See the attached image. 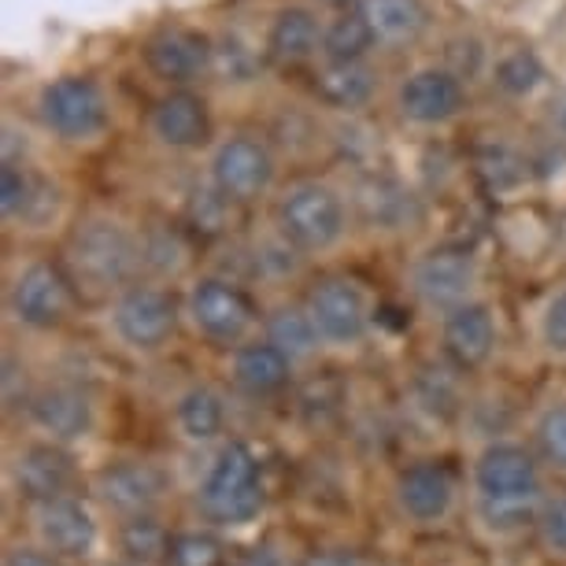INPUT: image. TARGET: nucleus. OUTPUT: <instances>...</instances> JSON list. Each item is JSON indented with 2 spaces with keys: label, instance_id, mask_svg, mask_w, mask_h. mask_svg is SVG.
<instances>
[{
  "label": "nucleus",
  "instance_id": "nucleus-29",
  "mask_svg": "<svg viewBox=\"0 0 566 566\" xmlns=\"http://www.w3.org/2000/svg\"><path fill=\"white\" fill-rule=\"evenodd\" d=\"M318 23L307 8H285L277 12L271 34H266V56L274 63H304L318 49Z\"/></svg>",
  "mask_w": 566,
  "mask_h": 566
},
{
  "label": "nucleus",
  "instance_id": "nucleus-34",
  "mask_svg": "<svg viewBox=\"0 0 566 566\" xmlns=\"http://www.w3.org/2000/svg\"><path fill=\"white\" fill-rule=\"evenodd\" d=\"M370 41H374V34H370L367 19L359 12H352V15H340L323 34V52L329 60H359Z\"/></svg>",
  "mask_w": 566,
  "mask_h": 566
},
{
  "label": "nucleus",
  "instance_id": "nucleus-27",
  "mask_svg": "<svg viewBox=\"0 0 566 566\" xmlns=\"http://www.w3.org/2000/svg\"><path fill=\"white\" fill-rule=\"evenodd\" d=\"M315 93L334 108H363L374 97V71L363 60H329L315 74Z\"/></svg>",
  "mask_w": 566,
  "mask_h": 566
},
{
  "label": "nucleus",
  "instance_id": "nucleus-1",
  "mask_svg": "<svg viewBox=\"0 0 566 566\" xmlns=\"http://www.w3.org/2000/svg\"><path fill=\"white\" fill-rule=\"evenodd\" d=\"M544 493V467L530 444L489 441L470 463V500L493 533L533 526V511Z\"/></svg>",
  "mask_w": 566,
  "mask_h": 566
},
{
  "label": "nucleus",
  "instance_id": "nucleus-28",
  "mask_svg": "<svg viewBox=\"0 0 566 566\" xmlns=\"http://www.w3.org/2000/svg\"><path fill=\"white\" fill-rule=\"evenodd\" d=\"M170 533L159 515H142V518H123L115 522V544H119V559L137 563V566H167L170 555Z\"/></svg>",
  "mask_w": 566,
  "mask_h": 566
},
{
  "label": "nucleus",
  "instance_id": "nucleus-31",
  "mask_svg": "<svg viewBox=\"0 0 566 566\" xmlns=\"http://www.w3.org/2000/svg\"><path fill=\"white\" fill-rule=\"evenodd\" d=\"M533 537L537 548L555 563H566V485L548 489L533 511Z\"/></svg>",
  "mask_w": 566,
  "mask_h": 566
},
{
  "label": "nucleus",
  "instance_id": "nucleus-35",
  "mask_svg": "<svg viewBox=\"0 0 566 566\" xmlns=\"http://www.w3.org/2000/svg\"><path fill=\"white\" fill-rule=\"evenodd\" d=\"M541 78H544L541 60L526 49L507 52V56L496 63V85L504 93H511V97H526V93L537 90Z\"/></svg>",
  "mask_w": 566,
  "mask_h": 566
},
{
  "label": "nucleus",
  "instance_id": "nucleus-3",
  "mask_svg": "<svg viewBox=\"0 0 566 566\" xmlns=\"http://www.w3.org/2000/svg\"><path fill=\"white\" fill-rule=\"evenodd\" d=\"M274 230L301 255L334 252L348 233V208L323 178H296L274 205Z\"/></svg>",
  "mask_w": 566,
  "mask_h": 566
},
{
  "label": "nucleus",
  "instance_id": "nucleus-6",
  "mask_svg": "<svg viewBox=\"0 0 566 566\" xmlns=\"http://www.w3.org/2000/svg\"><path fill=\"white\" fill-rule=\"evenodd\" d=\"M181 315H186V323L193 326V334L200 340L230 352L244 345V340H252V329L260 323L252 296L233 277H219V274L197 277L189 285L186 301H181Z\"/></svg>",
  "mask_w": 566,
  "mask_h": 566
},
{
  "label": "nucleus",
  "instance_id": "nucleus-14",
  "mask_svg": "<svg viewBox=\"0 0 566 566\" xmlns=\"http://www.w3.org/2000/svg\"><path fill=\"white\" fill-rule=\"evenodd\" d=\"M208 170H211V189H219L230 205H249V200H260L274 186L277 164L274 153L260 137L233 134L216 145Z\"/></svg>",
  "mask_w": 566,
  "mask_h": 566
},
{
  "label": "nucleus",
  "instance_id": "nucleus-17",
  "mask_svg": "<svg viewBox=\"0 0 566 566\" xmlns=\"http://www.w3.org/2000/svg\"><path fill=\"white\" fill-rule=\"evenodd\" d=\"M397 108L415 126H444L463 112V82L448 67H422L403 78Z\"/></svg>",
  "mask_w": 566,
  "mask_h": 566
},
{
  "label": "nucleus",
  "instance_id": "nucleus-39",
  "mask_svg": "<svg viewBox=\"0 0 566 566\" xmlns=\"http://www.w3.org/2000/svg\"><path fill=\"white\" fill-rule=\"evenodd\" d=\"M296 566H363V563H359V555L348 548H323V552L304 555Z\"/></svg>",
  "mask_w": 566,
  "mask_h": 566
},
{
  "label": "nucleus",
  "instance_id": "nucleus-23",
  "mask_svg": "<svg viewBox=\"0 0 566 566\" xmlns=\"http://www.w3.org/2000/svg\"><path fill=\"white\" fill-rule=\"evenodd\" d=\"M170 419L186 444H216L227 433V397L208 381H193L175 397Z\"/></svg>",
  "mask_w": 566,
  "mask_h": 566
},
{
  "label": "nucleus",
  "instance_id": "nucleus-24",
  "mask_svg": "<svg viewBox=\"0 0 566 566\" xmlns=\"http://www.w3.org/2000/svg\"><path fill=\"white\" fill-rule=\"evenodd\" d=\"M260 337L271 340V345L293 363H307L318 348H323V337H318V329H315L312 315H307L304 304H277V307H271V312L263 315V323H260Z\"/></svg>",
  "mask_w": 566,
  "mask_h": 566
},
{
  "label": "nucleus",
  "instance_id": "nucleus-20",
  "mask_svg": "<svg viewBox=\"0 0 566 566\" xmlns=\"http://www.w3.org/2000/svg\"><path fill=\"white\" fill-rule=\"evenodd\" d=\"M56 208L60 189L45 175L30 170L27 164H15V159H4V170H0V211H4V222H23L30 230H41L49 227Z\"/></svg>",
  "mask_w": 566,
  "mask_h": 566
},
{
  "label": "nucleus",
  "instance_id": "nucleus-12",
  "mask_svg": "<svg viewBox=\"0 0 566 566\" xmlns=\"http://www.w3.org/2000/svg\"><path fill=\"white\" fill-rule=\"evenodd\" d=\"M304 307L323 337V348H359L370 334V301L352 277H318L304 296Z\"/></svg>",
  "mask_w": 566,
  "mask_h": 566
},
{
  "label": "nucleus",
  "instance_id": "nucleus-37",
  "mask_svg": "<svg viewBox=\"0 0 566 566\" xmlns=\"http://www.w3.org/2000/svg\"><path fill=\"white\" fill-rule=\"evenodd\" d=\"M186 263V244L178 241V233L156 230L142 238V266H153L156 274H178Z\"/></svg>",
  "mask_w": 566,
  "mask_h": 566
},
{
  "label": "nucleus",
  "instance_id": "nucleus-7",
  "mask_svg": "<svg viewBox=\"0 0 566 566\" xmlns=\"http://www.w3.org/2000/svg\"><path fill=\"white\" fill-rule=\"evenodd\" d=\"M74 285L63 266L52 260H30L12 274L4 293L8 323L27 334H52L71 318Z\"/></svg>",
  "mask_w": 566,
  "mask_h": 566
},
{
  "label": "nucleus",
  "instance_id": "nucleus-36",
  "mask_svg": "<svg viewBox=\"0 0 566 566\" xmlns=\"http://www.w3.org/2000/svg\"><path fill=\"white\" fill-rule=\"evenodd\" d=\"M537 340L555 359H566V285L548 293V301L537 312Z\"/></svg>",
  "mask_w": 566,
  "mask_h": 566
},
{
  "label": "nucleus",
  "instance_id": "nucleus-40",
  "mask_svg": "<svg viewBox=\"0 0 566 566\" xmlns=\"http://www.w3.org/2000/svg\"><path fill=\"white\" fill-rule=\"evenodd\" d=\"M233 566H285L282 552L274 548V544H252L249 552H241Z\"/></svg>",
  "mask_w": 566,
  "mask_h": 566
},
{
  "label": "nucleus",
  "instance_id": "nucleus-32",
  "mask_svg": "<svg viewBox=\"0 0 566 566\" xmlns=\"http://www.w3.org/2000/svg\"><path fill=\"white\" fill-rule=\"evenodd\" d=\"M167 566H227V544L211 530H181L170 541Z\"/></svg>",
  "mask_w": 566,
  "mask_h": 566
},
{
  "label": "nucleus",
  "instance_id": "nucleus-19",
  "mask_svg": "<svg viewBox=\"0 0 566 566\" xmlns=\"http://www.w3.org/2000/svg\"><path fill=\"white\" fill-rule=\"evenodd\" d=\"M296 363L285 359L271 340L252 337L230 352V381L249 400H274L293 386Z\"/></svg>",
  "mask_w": 566,
  "mask_h": 566
},
{
  "label": "nucleus",
  "instance_id": "nucleus-30",
  "mask_svg": "<svg viewBox=\"0 0 566 566\" xmlns=\"http://www.w3.org/2000/svg\"><path fill=\"white\" fill-rule=\"evenodd\" d=\"M530 448L548 474L566 478V400H552L530 426Z\"/></svg>",
  "mask_w": 566,
  "mask_h": 566
},
{
  "label": "nucleus",
  "instance_id": "nucleus-13",
  "mask_svg": "<svg viewBox=\"0 0 566 566\" xmlns=\"http://www.w3.org/2000/svg\"><path fill=\"white\" fill-rule=\"evenodd\" d=\"M23 419L30 426V437L38 441L74 448L97 426V400L78 381H49V386H38Z\"/></svg>",
  "mask_w": 566,
  "mask_h": 566
},
{
  "label": "nucleus",
  "instance_id": "nucleus-15",
  "mask_svg": "<svg viewBox=\"0 0 566 566\" xmlns=\"http://www.w3.org/2000/svg\"><path fill=\"white\" fill-rule=\"evenodd\" d=\"M459 500V482L455 474L437 459H419L408 463L392 482V504H397L400 518L408 526H444L455 511Z\"/></svg>",
  "mask_w": 566,
  "mask_h": 566
},
{
  "label": "nucleus",
  "instance_id": "nucleus-38",
  "mask_svg": "<svg viewBox=\"0 0 566 566\" xmlns=\"http://www.w3.org/2000/svg\"><path fill=\"white\" fill-rule=\"evenodd\" d=\"M0 566H71V563L60 559V555L45 552L34 541H19V544H8V552H4V559H0Z\"/></svg>",
  "mask_w": 566,
  "mask_h": 566
},
{
  "label": "nucleus",
  "instance_id": "nucleus-18",
  "mask_svg": "<svg viewBox=\"0 0 566 566\" xmlns=\"http://www.w3.org/2000/svg\"><path fill=\"white\" fill-rule=\"evenodd\" d=\"M441 348L459 370H482L500 348V329L493 307L474 301L441 318Z\"/></svg>",
  "mask_w": 566,
  "mask_h": 566
},
{
  "label": "nucleus",
  "instance_id": "nucleus-26",
  "mask_svg": "<svg viewBox=\"0 0 566 566\" xmlns=\"http://www.w3.org/2000/svg\"><path fill=\"white\" fill-rule=\"evenodd\" d=\"M359 15L367 19L374 41H389V45L419 38L430 23L422 0H359Z\"/></svg>",
  "mask_w": 566,
  "mask_h": 566
},
{
  "label": "nucleus",
  "instance_id": "nucleus-10",
  "mask_svg": "<svg viewBox=\"0 0 566 566\" xmlns=\"http://www.w3.org/2000/svg\"><path fill=\"white\" fill-rule=\"evenodd\" d=\"M38 115L49 134L60 142H97L108 126V101H104L101 85L82 74H63L41 90Z\"/></svg>",
  "mask_w": 566,
  "mask_h": 566
},
{
  "label": "nucleus",
  "instance_id": "nucleus-41",
  "mask_svg": "<svg viewBox=\"0 0 566 566\" xmlns=\"http://www.w3.org/2000/svg\"><path fill=\"white\" fill-rule=\"evenodd\" d=\"M104 566H137V563H126V559H112V563H104Z\"/></svg>",
  "mask_w": 566,
  "mask_h": 566
},
{
  "label": "nucleus",
  "instance_id": "nucleus-9",
  "mask_svg": "<svg viewBox=\"0 0 566 566\" xmlns=\"http://www.w3.org/2000/svg\"><path fill=\"white\" fill-rule=\"evenodd\" d=\"M478 285H482L478 260L467 249H452V244L430 249L426 255H419L408 271V290L415 296V304H419L426 315H437V318L474 304Z\"/></svg>",
  "mask_w": 566,
  "mask_h": 566
},
{
  "label": "nucleus",
  "instance_id": "nucleus-11",
  "mask_svg": "<svg viewBox=\"0 0 566 566\" xmlns=\"http://www.w3.org/2000/svg\"><path fill=\"white\" fill-rule=\"evenodd\" d=\"M23 515H27L30 541L67 563L93 555V548H97V541H101L97 511H93L90 500H82L78 493L52 496V500H41V504H27Z\"/></svg>",
  "mask_w": 566,
  "mask_h": 566
},
{
  "label": "nucleus",
  "instance_id": "nucleus-33",
  "mask_svg": "<svg viewBox=\"0 0 566 566\" xmlns=\"http://www.w3.org/2000/svg\"><path fill=\"white\" fill-rule=\"evenodd\" d=\"M34 392L38 386H34V374H30V363L15 348H4V363H0V400H4V415L27 411Z\"/></svg>",
  "mask_w": 566,
  "mask_h": 566
},
{
  "label": "nucleus",
  "instance_id": "nucleus-22",
  "mask_svg": "<svg viewBox=\"0 0 566 566\" xmlns=\"http://www.w3.org/2000/svg\"><path fill=\"white\" fill-rule=\"evenodd\" d=\"M148 130L164 148H175V153H189V148H200L211 134V119L208 108L197 93L175 90L167 97H159L148 112Z\"/></svg>",
  "mask_w": 566,
  "mask_h": 566
},
{
  "label": "nucleus",
  "instance_id": "nucleus-21",
  "mask_svg": "<svg viewBox=\"0 0 566 566\" xmlns=\"http://www.w3.org/2000/svg\"><path fill=\"white\" fill-rule=\"evenodd\" d=\"M211 60H216L211 41L200 34V30H186V27L159 30V34L148 38V45H145L148 71H153L156 78L175 82V85L200 78V74L211 67Z\"/></svg>",
  "mask_w": 566,
  "mask_h": 566
},
{
  "label": "nucleus",
  "instance_id": "nucleus-5",
  "mask_svg": "<svg viewBox=\"0 0 566 566\" xmlns=\"http://www.w3.org/2000/svg\"><path fill=\"white\" fill-rule=\"evenodd\" d=\"M181 307L164 285L156 282H134L108 304V329L115 345L134 352V356H156L164 352L178 334Z\"/></svg>",
  "mask_w": 566,
  "mask_h": 566
},
{
  "label": "nucleus",
  "instance_id": "nucleus-4",
  "mask_svg": "<svg viewBox=\"0 0 566 566\" xmlns=\"http://www.w3.org/2000/svg\"><path fill=\"white\" fill-rule=\"evenodd\" d=\"M263 478L260 463H255L252 448H244L241 441L219 444V452L211 455V463L205 470L197 485V507L211 526H249L263 515Z\"/></svg>",
  "mask_w": 566,
  "mask_h": 566
},
{
  "label": "nucleus",
  "instance_id": "nucleus-2",
  "mask_svg": "<svg viewBox=\"0 0 566 566\" xmlns=\"http://www.w3.org/2000/svg\"><path fill=\"white\" fill-rule=\"evenodd\" d=\"M63 271H67L74 293L85 296H119L130 290L142 271V238L123 219L93 211L71 230L63 244Z\"/></svg>",
  "mask_w": 566,
  "mask_h": 566
},
{
  "label": "nucleus",
  "instance_id": "nucleus-25",
  "mask_svg": "<svg viewBox=\"0 0 566 566\" xmlns=\"http://www.w3.org/2000/svg\"><path fill=\"white\" fill-rule=\"evenodd\" d=\"M359 216L378 230H403L419 219V205L400 181L392 178H367L356 189Z\"/></svg>",
  "mask_w": 566,
  "mask_h": 566
},
{
  "label": "nucleus",
  "instance_id": "nucleus-8",
  "mask_svg": "<svg viewBox=\"0 0 566 566\" xmlns=\"http://www.w3.org/2000/svg\"><path fill=\"white\" fill-rule=\"evenodd\" d=\"M90 496L115 522L159 515V507L170 496V474L159 463H153V459L142 455L112 459V463H104L90 478Z\"/></svg>",
  "mask_w": 566,
  "mask_h": 566
},
{
  "label": "nucleus",
  "instance_id": "nucleus-16",
  "mask_svg": "<svg viewBox=\"0 0 566 566\" xmlns=\"http://www.w3.org/2000/svg\"><path fill=\"white\" fill-rule=\"evenodd\" d=\"M8 482L27 504H41L52 496H71L78 485V467H74L71 448L49 444L30 437L8 455Z\"/></svg>",
  "mask_w": 566,
  "mask_h": 566
}]
</instances>
